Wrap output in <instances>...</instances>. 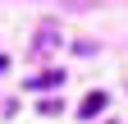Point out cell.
I'll list each match as a JSON object with an SVG mask.
<instances>
[{"label":"cell","mask_w":128,"mask_h":124,"mask_svg":"<svg viewBox=\"0 0 128 124\" xmlns=\"http://www.w3.org/2000/svg\"><path fill=\"white\" fill-rule=\"evenodd\" d=\"M78 110H82V119H92V115H101V110H105V92H87Z\"/></svg>","instance_id":"obj_1"},{"label":"cell","mask_w":128,"mask_h":124,"mask_svg":"<svg viewBox=\"0 0 128 124\" xmlns=\"http://www.w3.org/2000/svg\"><path fill=\"white\" fill-rule=\"evenodd\" d=\"M60 83H64V74H60V69L41 74V78H32V87H37V92H50V87H60Z\"/></svg>","instance_id":"obj_2"}]
</instances>
